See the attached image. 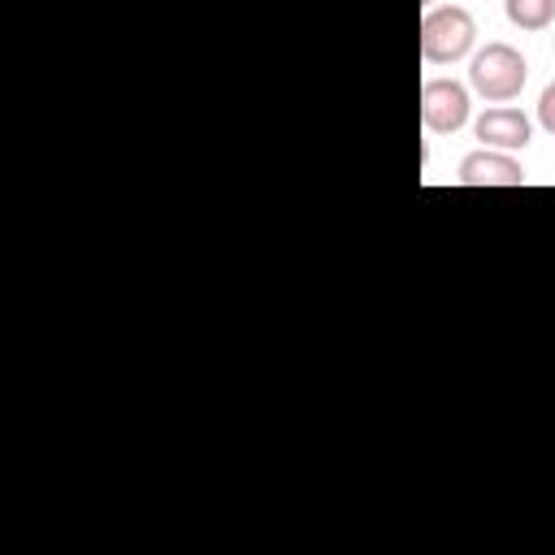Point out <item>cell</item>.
Instances as JSON below:
<instances>
[{"instance_id": "6da1fadb", "label": "cell", "mask_w": 555, "mask_h": 555, "mask_svg": "<svg viewBox=\"0 0 555 555\" xmlns=\"http://www.w3.org/2000/svg\"><path fill=\"white\" fill-rule=\"evenodd\" d=\"M525 78H529V65H525V56L512 43H486L473 56V65H468V87L481 100H490V104L516 100L520 87H525Z\"/></svg>"}, {"instance_id": "7a4b0ae2", "label": "cell", "mask_w": 555, "mask_h": 555, "mask_svg": "<svg viewBox=\"0 0 555 555\" xmlns=\"http://www.w3.org/2000/svg\"><path fill=\"white\" fill-rule=\"evenodd\" d=\"M473 39H477V22L468 9H429L425 22H421V56L429 65H451L460 56L473 52Z\"/></svg>"}, {"instance_id": "3957f363", "label": "cell", "mask_w": 555, "mask_h": 555, "mask_svg": "<svg viewBox=\"0 0 555 555\" xmlns=\"http://www.w3.org/2000/svg\"><path fill=\"white\" fill-rule=\"evenodd\" d=\"M421 121L434 134H455L468 121V87L451 78H429L421 87Z\"/></svg>"}, {"instance_id": "277c9868", "label": "cell", "mask_w": 555, "mask_h": 555, "mask_svg": "<svg viewBox=\"0 0 555 555\" xmlns=\"http://www.w3.org/2000/svg\"><path fill=\"white\" fill-rule=\"evenodd\" d=\"M460 186H525V169L507 156V152H468L460 160V173H455Z\"/></svg>"}, {"instance_id": "5b68a950", "label": "cell", "mask_w": 555, "mask_h": 555, "mask_svg": "<svg viewBox=\"0 0 555 555\" xmlns=\"http://www.w3.org/2000/svg\"><path fill=\"white\" fill-rule=\"evenodd\" d=\"M477 139L494 152H516L529 143V117L520 108H486L477 117Z\"/></svg>"}, {"instance_id": "8992f818", "label": "cell", "mask_w": 555, "mask_h": 555, "mask_svg": "<svg viewBox=\"0 0 555 555\" xmlns=\"http://www.w3.org/2000/svg\"><path fill=\"white\" fill-rule=\"evenodd\" d=\"M507 22L520 30H546L555 22V0H503Z\"/></svg>"}, {"instance_id": "52a82bcc", "label": "cell", "mask_w": 555, "mask_h": 555, "mask_svg": "<svg viewBox=\"0 0 555 555\" xmlns=\"http://www.w3.org/2000/svg\"><path fill=\"white\" fill-rule=\"evenodd\" d=\"M538 121H542V130L546 134H555V82L542 91V100H538Z\"/></svg>"}, {"instance_id": "ba28073f", "label": "cell", "mask_w": 555, "mask_h": 555, "mask_svg": "<svg viewBox=\"0 0 555 555\" xmlns=\"http://www.w3.org/2000/svg\"><path fill=\"white\" fill-rule=\"evenodd\" d=\"M421 4H434V0H421Z\"/></svg>"}]
</instances>
